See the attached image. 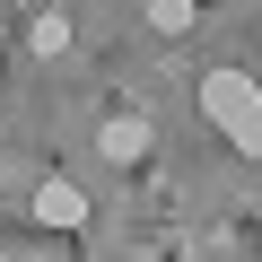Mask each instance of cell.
Returning a JSON list of instances; mask_svg holds the SVG:
<instances>
[{"instance_id": "1", "label": "cell", "mask_w": 262, "mask_h": 262, "mask_svg": "<svg viewBox=\"0 0 262 262\" xmlns=\"http://www.w3.org/2000/svg\"><path fill=\"white\" fill-rule=\"evenodd\" d=\"M201 114L219 122V140H227L236 158L262 166V79H245V70H210V79H201Z\"/></svg>"}, {"instance_id": "2", "label": "cell", "mask_w": 262, "mask_h": 262, "mask_svg": "<svg viewBox=\"0 0 262 262\" xmlns=\"http://www.w3.org/2000/svg\"><path fill=\"white\" fill-rule=\"evenodd\" d=\"M149 140H158L149 114H105V122H96V158H105V166H140Z\"/></svg>"}, {"instance_id": "3", "label": "cell", "mask_w": 262, "mask_h": 262, "mask_svg": "<svg viewBox=\"0 0 262 262\" xmlns=\"http://www.w3.org/2000/svg\"><path fill=\"white\" fill-rule=\"evenodd\" d=\"M35 227H53V236L88 227V192H79L70 175H44V184H35Z\"/></svg>"}, {"instance_id": "4", "label": "cell", "mask_w": 262, "mask_h": 262, "mask_svg": "<svg viewBox=\"0 0 262 262\" xmlns=\"http://www.w3.org/2000/svg\"><path fill=\"white\" fill-rule=\"evenodd\" d=\"M27 53H35V61H61V53H70V18L35 9V18H27Z\"/></svg>"}, {"instance_id": "5", "label": "cell", "mask_w": 262, "mask_h": 262, "mask_svg": "<svg viewBox=\"0 0 262 262\" xmlns=\"http://www.w3.org/2000/svg\"><path fill=\"white\" fill-rule=\"evenodd\" d=\"M149 35H192V0H149Z\"/></svg>"}, {"instance_id": "6", "label": "cell", "mask_w": 262, "mask_h": 262, "mask_svg": "<svg viewBox=\"0 0 262 262\" xmlns=\"http://www.w3.org/2000/svg\"><path fill=\"white\" fill-rule=\"evenodd\" d=\"M253 245H262V236H253Z\"/></svg>"}]
</instances>
